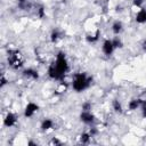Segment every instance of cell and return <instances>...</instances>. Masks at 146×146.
<instances>
[{"label": "cell", "mask_w": 146, "mask_h": 146, "mask_svg": "<svg viewBox=\"0 0 146 146\" xmlns=\"http://www.w3.org/2000/svg\"><path fill=\"white\" fill-rule=\"evenodd\" d=\"M112 31H113L115 34H119V33L122 31V23H121V22H115V23L112 25Z\"/></svg>", "instance_id": "obj_12"}, {"label": "cell", "mask_w": 146, "mask_h": 146, "mask_svg": "<svg viewBox=\"0 0 146 146\" xmlns=\"http://www.w3.org/2000/svg\"><path fill=\"white\" fill-rule=\"evenodd\" d=\"M9 57H8V63L11 67L14 68H18L23 65V60L21 57V54L18 51H10L9 52Z\"/></svg>", "instance_id": "obj_3"}, {"label": "cell", "mask_w": 146, "mask_h": 146, "mask_svg": "<svg viewBox=\"0 0 146 146\" xmlns=\"http://www.w3.org/2000/svg\"><path fill=\"white\" fill-rule=\"evenodd\" d=\"M90 137H91L90 133H82V135H81V143H82V144H87V143H89Z\"/></svg>", "instance_id": "obj_14"}, {"label": "cell", "mask_w": 146, "mask_h": 146, "mask_svg": "<svg viewBox=\"0 0 146 146\" xmlns=\"http://www.w3.org/2000/svg\"><path fill=\"white\" fill-rule=\"evenodd\" d=\"M114 49H115V48H114V46H113L112 40H105V41H104V43H103V51H104L105 55H107V56L112 55V52H113Z\"/></svg>", "instance_id": "obj_6"}, {"label": "cell", "mask_w": 146, "mask_h": 146, "mask_svg": "<svg viewBox=\"0 0 146 146\" xmlns=\"http://www.w3.org/2000/svg\"><path fill=\"white\" fill-rule=\"evenodd\" d=\"M140 105H141V100H140V99H133V100H130V103H129V110H131V111L137 110Z\"/></svg>", "instance_id": "obj_11"}, {"label": "cell", "mask_w": 146, "mask_h": 146, "mask_svg": "<svg viewBox=\"0 0 146 146\" xmlns=\"http://www.w3.org/2000/svg\"><path fill=\"white\" fill-rule=\"evenodd\" d=\"M143 48H144V50L146 51V40H145V41L143 42Z\"/></svg>", "instance_id": "obj_21"}, {"label": "cell", "mask_w": 146, "mask_h": 146, "mask_svg": "<svg viewBox=\"0 0 146 146\" xmlns=\"http://www.w3.org/2000/svg\"><path fill=\"white\" fill-rule=\"evenodd\" d=\"M67 70H68V64H67L65 54L58 52L55 63H52L48 68V75L54 80L62 81L64 79Z\"/></svg>", "instance_id": "obj_1"}, {"label": "cell", "mask_w": 146, "mask_h": 146, "mask_svg": "<svg viewBox=\"0 0 146 146\" xmlns=\"http://www.w3.org/2000/svg\"><path fill=\"white\" fill-rule=\"evenodd\" d=\"M80 117L87 124H90V123H92L95 121V115L91 113V111H82Z\"/></svg>", "instance_id": "obj_4"}, {"label": "cell", "mask_w": 146, "mask_h": 146, "mask_svg": "<svg viewBox=\"0 0 146 146\" xmlns=\"http://www.w3.org/2000/svg\"><path fill=\"white\" fill-rule=\"evenodd\" d=\"M112 42H113L114 48H121V47H122V42H121V40H120L119 38H114V39L112 40Z\"/></svg>", "instance_id": "obj_16"}, {"label": "cell", "mask_w": 146, "mask_h": 146, "mask_svg": "<svg viewBox=\"0 0 146 146\" xmlns=\"http://www.w3.org/2000/svg\"><path fill=\"white\" fill-rule=\"evenodd\" d=\"M52 127H54V122H52L50 119H44V120L42 121V123H41V129L44 130V131L51 129Z\"/></svg>", "instance_id": "obj_9"}, {"label": "cell", "mask_w": 146, "mask_h": 146, "mask_svg": "<svg viewBox=\"0 0 146 146\" xmlns=\"http://www.w3.org/2000/svg\"><path fill=\"white\" fill-rule=\"evenodd\" d=\"M24 75L27 76V78H31V79H38L39 78V74L36 71L32 70V68H27L24 71Z\"/></svg>", "instance_id": "obj_10"}, {"label": "cell", "mask_w": 146, "mask_h": 146, "mask_svg": "<svg viewBox=\"0 0 146 146\" xmlns=\"http://www.w3.org/2000/svg\"><path fill=\"white\" fill-rule=\"evenodd\" d=\"M51 144H60V141H59V140H57V139H55V138H54V139H52V140H51Z\"/></svg>", "instance_id": "obj_20"}, {"label": "cell", "mask_w": 146, "mask_h": 146, "mask_svg": "<svg viewBox=\"0 0 146 146\" xmlns=\"http://www.w3.org/2000/svg\"><path fill=\"white\" fill-rule=\"evenodd\" d=\"M145 0H133V5L137 6V7H140L143 3H144Z\"/></svg>", "instance_id": "obj_19"}, {"label": "cell", "mask_w": 146, "mask_h": 146, "mask_svg": "<svg viewBox=\"0 0 146 146\" xmlns=\"http://www.w3.org/2000/svg\"><path fill=\"white\" fill-rule=\"evenodd\" d=\"M113 108H114L116 112H119V113L122 112V106H121V104L119 103V100H114V102H113Z\"/></svg>", "instance_id": "obj_15"}, {"label": "cell", "mask_w": 146, "mask_h": 146, "mask_svg": "<svg viewBox=\"0 0 146 146\" xmlns=\"http://www.w3.org/2000/svg\"><path fill=\"white\" fill-rule=\"evenodd\" d=\"M60 36H62L60 32L57 31V30H55V31H52V33H51V41H52V42H57L58 39H60Z\"/></svg>", "instance_id": "obj_13"}, {"label": "cell", "mask_w": 146, "mask_h": 146, "mask_svg": "<svg viewBox=\"0 0 146 146\" xmlns=\"http://www.w3.org/2000/svg\"><path fill=\"white\" fill-rule=\"evenodd\" d=\"M26 1H27V0H18V2H19V5H21V3H25Z\"/></svg>", "instance_id": "obj_22"}, {"label": "cell", "mask_w": 146, "mask_h": 146, "mask_svg": "<svg viewBox=\"0 0 146 146\" xmlns=\"http://www.w3.org/2000/svg\"><path fill=\"white\" fill-rule=\"evenodd\" d=\"M38 105L36 104H34V103H29L27 105H26V107H25V111H24V115L26 116V117H30V116H32L36 111H38Z\"/></svg>", "instance_id": "obj_5"}, {"label": "cell", "mask_w": 146, "mask_h": 146, "mask_svg": "<svg viewBox=\"0 0 146 146\" xmlns=\"http://www.w3.org/2000/svg\"><path fill=\"white\" fill-rule=\"evenodd\" d=\"M91 110V104L90 103H84L83 105H82V111H90Z\"/></svg>", "instance_id": "obj_18"}, {"label": "cell", "mask_w": 146, "mask_h": 146, "mask_svg": "<svg viewBox=\"0 0 146 146\" xmlns=\"http://www.w3.org/2000/svg\"><path fill=\"white\" fill-rule=\"evenodd\" d=\"M91 83V78H89L86 73H76L73 76V81H72V87L75 91L81 92L83 90H86Z\"/></svg>", "instance_id": "obj_2"}, {"label": "cell", "mask_w": 146, "mask_h": 146, "mask_svg": "<svg viewBox=\"0 0 146 146\" xmlns=\"http://www.w3.org/2000/svg\"><path fill=\"white\" fill-rule=\"evenodd\" d=\"M141 112H143V115L144 117H146V100H141Z\"/></svg>", "instance_id": "obj_17"}, {"label": "cell", "mask_w": 146, "mask_h": 146, "mask_svg": "<svg viewBox=\"0 0 146 146\" xmlns=\"http://www.w3.org/2000/svg\"><path fill=\"white\" fill-rule=\"evenodd\" d=\"M136 22L146 23V10L145 9H139V11L136 15Z\"/></svg>", "instance_id": "obj_8"}, {"label": "cell", "mask_w": 146, "mask_h": 146, "mask_svg": "<svg viewBox=\"0 0 146 146\" xmlns=\"http://www.w3.org/2000/svg\"><path fill=\"white\" fill-rule=\"evenodd\" d=\"M15 123H16V116H15V114L8 113L6 115V117L3 119V124L6 127H13V125H15Z\"/></svg>", "instance_id": "obj_7"}]
</instances>
